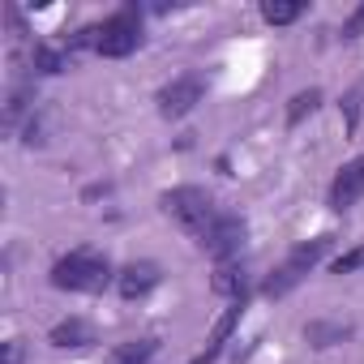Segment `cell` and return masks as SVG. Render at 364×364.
I'll list each match as a JSON object with an SVG mask.
<instances>
[{
	"label": "cell",
	"mask_w": 364,
	"mask_h": 364,
	"mask_svg": "<svg viewBox=\"0 0 364 364\" xmlns=\"http://www.w3.org/2000/svg\"><path fill=\"white\" fill-rule=\"evenodd\" d=\"M154 347H159L154 338H137V343H124V347L116 351V360H120V364H146V360L154 355Z\"/></svg>",
	"instance_id": "obj_16"
},
{
	"label": "cell",
	"mask_w": 364,
	"mask_h": 364,
	"mask_svg": "<svg viewBox=\"0 0 364 364\" xmlns=\"http://www.w3.org/2000/svg\"><path fill=\"white\" fill-rule=\"evenodd\" d=\"M355 266H364V249H351V253H343V257L334 262V274H351Z\"/></svg>",
	"instance_id": "obj_19"
},
{
	"label": "cell",
	"mask_w": 364,
	"mask_h": 364,
	"mask_svg": "<svg viewBox=\"0 0 364 364\" xmlns=\"http://www.w3.org/2000/svg\"><path fill=\"white\" fill-rule=\"evenodd\" d=\"M300 14H304V0H266L262 5V18L270 26H291Z\"/></svg>",
	"instance_id": "obj_11"
},
{
	"label": "cell",
	"mask_w": 364,
	"mask_h": 364,
	"mask_svg": "<svg viewBox=\"0 0 364 364\" xmlns=\"http://www.w3.org/2000/svg\"><path fill=\"white\" fill-rule=\"evenodd\" d=\"M326 249H330V236H317V240H309V245H296L287 262H291L296 270H304V274H309V270L326 257Z\"/></svg>",
	"instance_id": "obj_12"
},
{
	"label": "cell",
	"mask_w": 364,
	"mask_h": 364,
	"mask_svg": "<svg viewBox=\"0 0 364 364\" xmlns=\"http://www.w3.org/2000/svg\"><path fill=\"white\" fill-rule=\"evenodd\" d=\"M5 364H22V343H5Z\"/></svg>",
	"instance_id": "obj_21"
},
{
	"label": "cell",
	"mask_w": 364,
	"mask_h": 364,
	"mask_svg": "<svg viewBox=\"0 0 364 364\" xmlns=\"http://www.w3.org/2000/svg\"><path fill=\"white\" fill-rule=\"evenodd\" d=\"M31 65H35V73L56 77V73H65V69H69V56H65V52H56V48H48V43H39V48L31 52Z\"/></svg>",
	"instance_id": "obj_13"
},
{
	"label": "cell",
	"mask_w": 364,
	"mask_h": 364,
	"mask_svg": "<svg viewBox=\"0 0 364 364\" xmlns=\"http://www.w3.org/2000/svg\"><path fill=\"white\" fill-rule=\"evenodd\" d=\"M317 103H321V90H317V86H309V90H300V95H291V103H287V124L296 129V124H300Z\"/></svg>",
	"instance_id": "obj_15"
},
{
	"label": "cell",
	"mask_w": 364,
	"mask_h": 364,
	"mask_svg": "<svg viewBox=\"0 0 364 364\" xmlns=\"http://www.w3.org/2000/svg\"><path fill=\"white\" fill-rule=\"evenodd\" d=\"M159 279H163V274H159V266H154V262H129V266L116 274V287H120V296H124V300H141L146 291H154V287H159Z\"/></svg>",
	"instance_id": "obj_7"
},
{
	"label": "cell",
	"mask_w": 364,
	"mask_h": 364,
	"mask_svg": "<svg viewBox=\"0 0 364 364\" xmlns=\"http://www.w3.org/2000/svg\"><path fill=\"white\" fill-rule=\"evenodd\" d=\"M236 321H240V304H236V309H228V313L215 321V330H210V347H223V343H228V334L236 330Z\"/></svg>",
	"instance_id": "obj_17"
},
{
	"label": "cell",
	"mask_w": 364,
	"mask_h": 364,
	"mask_svg": "<svg viewBox=\"0 0 364 364\" xmlns=\"http://www.w3.org/2000/svg\"><path fill=\"white\" fill-rule=\"evenodd\" d=\"M364 198V154L343 163V171L334 176V185H330V206L334 210H351L355 202Z\"/></svg>",
	"instance_id": "obj_6"
},
{
	"label": "cell",
	"mask_w": 364,
	"mask_h": 364,
	"mask_svg": "<svg viewBox=\"0 0 364 364\" xmlns=\"http://www.w3.org/2000/svg\"><path fill=\"white\" fill-rule=\"evenodd\" d=\"M360 35H364V5L343 22V39H360Z\"/></svg>",
	"instance_id": "obj_20"
},
{
	"label": "cell",
	"mask_w": 364,
	"mask_h": 364,
	"mask_svg": "<svg viewBox=\"0 0 364 364\" xmlns=\"http://www.w3.org/2000/svg\"><path fill=\"white\" fill-rule=\"evenodd\" d=\"M219 351H223V347H206V351H202V355H193L189 364H215V360H219Z\"/></svg>",
	"instance_id": "obj_22"
},
{
	"label": "cell",
	"mask_w": 364,
	"mask_h": 364,
	"mask_svg": "<svg viewBox=\"0 0 364 364\" xmlns=\"http://www.w3.org/2000/svg\"><path fill=\"white\" fill-rule=\"evenodd\" d=\"M48 343H52V347H86V343H95V330H90L82 317H69V321L52 326Z\"/></svg>",
	"instance_id": "obj_8"
},
{
	"label": "cell",
	"mask_w": 364,
	"mask_h": 364,
	"mask_svg": "<svg viewBox=\"0 0 364 364\" xmlns=\"http://www.w3.org/2000/svg\"><path fill=\"white\" fill-rule=\"evenodd\" d=\"M137 43H141V14L129 5V9H120L116 18H107V22L99 26V43H95V52L107 56V60H120V56L137 52Z\"/></svg>",
	"instance_id": "obj_3"
},
{
	"label": "cell",
	"mask_w": 364,
	"mask_h": 364,
	"mask_svg": "<svg viewBox=\"0 0 364 364\" xmlns=\"http://www.w3.org/2000/svg\"><path fill=\"white\" fill-rule=\"evenodd\" d=\"M163 215L176 223V228H185V232H193V236H206L210 232V223L219 219V210H215V202H210V193L206 189H198V185H180V189H171V193H163Z\"/></svg>",
	"instance_id": "obj_1"
},
{
	"label": "cell",
	"mask_w": 364,
	"mask_h": 364,
	"mask_svg": "<svg viewBox=\"0 0 364 364\" xmlns=\"http://www.w3.org/2000/svg\"><path fill=\"white\" fill-rule=\"evenodd\" d=\"M26 103H31V86H18L14 99H9V112H5V124H18V116L26 112Z\"/></svg>",
	"instance_id": "obj_18"
},
{
	"label": "cell",
	"mask_w": 364,
	"mask_h": 364,
	"mask_svg": "<svg viewBox=\"0 0 364 364\" xmlns=\"http://www.w3.org/2000/svg\"><path fill=\"white\" fill-rule=\"evenodd\" d=\"M245 232H249V228H245V219H240V215H219V219L210 223V232L202 236V249H206V253L223 266L232 253H240Z\"/></svg>",
	"instance_id": "obj_4"
},
{
	"label": "cell",
	"mask_w": 364,
	"mask_h": 364,
	"mask_svg": "<svg viewBox=\"0 0 364 364\" xmlns=\"http://www.w3.org/2000/svg\"><path fill=\"white\" fill-rule=\"evenodd\" d=\"M304 338L313 347H334V343L351 338V326H343V321H309L304 326Z\"/></svg>",
	"instance_id": "obj_10"
},
{
	"label": "cell",
	"mask_w": 364,
	"mask_h": 364,
	"mask_svg": "<svg viewBox=\"0 0 364 364\" xmlns=\"http://www.w3.org/2000/svg\"><path fill=\"white\" fill-rule=\"evenodd\" d=\"M210 287H215V296H228V300H236V304H240V300H245V270L223 262V266L215 270Z\"/></svg>",
	"instance_id": "obj_9"
},
{
	"label": "cell",
	"mask_w": 364,
	"mask_h": 364,
	"mask_svg": "<svg viewBox=\"0 0 364 364\" xmlns=\"http://www.w3.org/2000/svg\"><path fill=\"white\" fill-rule=\"evenodd\" d=\"M300 279H304V270H296L291 262H283V266H279V270H274V274L266 279V287H262V291H266L270 300H279V296H287V291H291V287H296Z\"/></svg>",
	"instance_id": "obj_14"
},
{
	"label": "cell",
	"mask_w": 364,
	"mask_h": 364,
	"mask_svg": "<svg viewBox=\"0 0 364 364\" xmlns=\"http://www.w3.org/2000/svg\"><path fill=\"white\" fill-rule=\"evenodd\" d=\"M202 95H206V86H202V77H176L171 86H163L159 90V112L167 116V120H180V116H189L198 103H202Z\"/></svg>",
	"instance_id": "obj_5"
},
{
	"label": "cell",
	"mask_w": 364,
	"mask_h": 364,
	"mask_svg": "<svg viewBox=\"0 0 364 364\" xmlns=\"http://www.w3.org/2000/svg\"><path fill=\"white\" fill-rule=\"evenodd\" d=\"M107 279H112L107 257L86 253V249H77L52 266V287H60V291H103Z\"/></svg>",
	"instance_id": "obj_2"
}]
</instances>
